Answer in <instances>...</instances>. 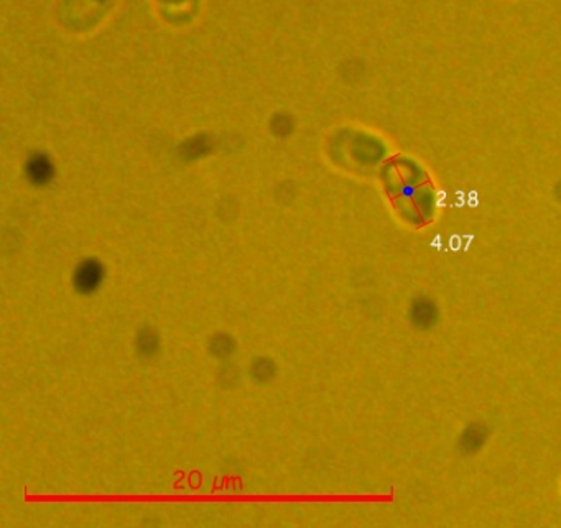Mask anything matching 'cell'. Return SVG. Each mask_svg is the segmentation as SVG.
<instances>
[{"mask_svg":"<svg viewBox=\"0 0 561 528\" xmlns=\"http://www.w3.org/2000/svg\"><path fill=\"white\" fill-rule=\"evenodd\" d=\"M104 280V268L100 262L94 259H88V261L81 262L78 265L77 272H75V288L80 294L90 295L100 288V285Z\"/></svg>","mask_w":561,"mask_h":528,"instance_id":"obj_1","label":"cell"},{"mask_svg":"<svg viewBox=\"0 0 561 528\" xmlns=\"http://www.w3.org/2000/svg\"><path fill=\"white\" fill-rule=\"evenodd\" d=\"M55 169L54 163L45 156H35L28 160L27 176L34 185H47L54 179Z\"/></svg>","mask_w":561,"mask_h":528,"instance_id":"obj_2","label":"cell"},{"mask_svg":"<svg viewBox=\"0 0 561 528\" xmlns=\"http://www.w3.org/2000/svg\"><path fill=\"white\" fill-rule=\"evenodd\" d=\"M159 347L160 340L156 331L150 330V328H144L139 333V337H137V349H139V353L142 356L152 357L156 356Z\"/></svg>","mask_w":561,"mask_h":528,"instance_id":"obj_3","label":"cell"},{"mask_svg":"<svg viewBox=\"0 0 561 528\" xmlns=\"http://www.w3.org/2000/svg\"><path fill=\"white\" fill-rule=\"evenodd\" d=\"M251 374L257 382H267L268 379L274 377V363L271 359H257L252 366Z\"/></svg>","mask_w":561,"mask_h":528,"instance_id":"obj_4","label":"cell"},{"mask_svg":"<svg viewBox=\"0 0 561 528\" xmlns=\"http://www.w3.org/2000/svg\"><path fill=\"white\" fill-rule=\"evenodd\" d=\"M232 351H234V341H232L231 337L219 334V336L213 340L211 353L215 354L216 357H228Z\"/></svg>","mask_w":561,"mask_h":528,"instance_id":"obj_5","label":"cell"}]
</instances>
